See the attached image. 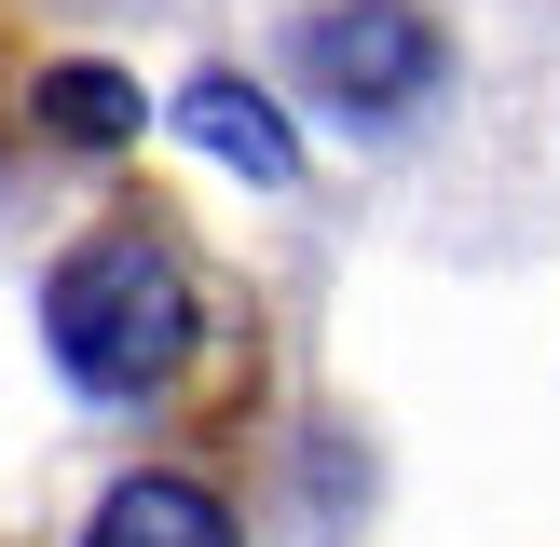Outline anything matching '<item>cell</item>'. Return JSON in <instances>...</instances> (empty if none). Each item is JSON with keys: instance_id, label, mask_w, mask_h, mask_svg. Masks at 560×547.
<instances>
[{"instance_id": "5b68a950", "label": "cell", "mask_w": 560, "mask_h": 547, "mask_svg": "<svg viewBox=\"0 0 560 547\" xmlns=\"http://www.w3.org/2000/svg\"><path fill=\"white\" fill-rule=\"evenodd\" d=\"M27 124H42V137H69V151H124V137L151 124V96H137L124 69H96V55H69V69H42V82H27Z\"/></svg>"}, {"instance_id": "277c9868", "label": "cell", "mask_w": 560, "mask_h": 547, "mask_svg": "<svg viewBox=\"0 0 560 547\" xmlns=\"http://www.w3.org/2000/svg\"><path fill=\"white\" fill-rule=\"evenodd\" d=\"M178 137H191V151H219V164H233V178H288V164H301L288 109H273L260 82H233V69L178 82Z\"/></svg>"}, {"instance_id": "6da1fadb", "label": "cell", "mask_w": 560, "mask_h": 547, "mask_svg": "<svg viewBox=\"0 0 560 547\" xmlns=\"http://www.w3.org/2000/svg\"><path fill=\"white\" fill-rule=\"evenodd\" d=\"M42 342L82 397H164L191 356V274L151 219H109L42 274Z\"/></svg>"}, {"instance_id": "3957f363", "label": "cell", "mask_w": 560, "mask_h": 547, "mask_svg": "<svg viewBox=\"0 0 560 547\" xmlns=\"http://www.w3.org/2000/svg\"><path fill=\"white\" fill-rule=\"evenodd\" d=\"M82 547H233V507H219L206 479H178V465H137V479L96 492Z\"/></svg>"}, {"instance_id": "7a4b0ae2", "label": "cell", "mask_w": 560, "mask_h": 547, "mask_svg": "<svg viewBox=\"0 0 560 547\" xmlns=\"http://www.w3.org/2000/svg\"><path fill=\"white\" fill-rule=\"evenodd\" d=\"M301 69H315V96L342 109V124H410L424 109V82H438V27L410 14V0H342V14H315L301 27Z\"/></svg>"}]
</instances>
